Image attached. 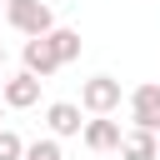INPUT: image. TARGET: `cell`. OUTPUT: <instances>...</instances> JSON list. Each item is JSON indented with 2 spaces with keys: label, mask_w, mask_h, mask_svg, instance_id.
<instances>
[{
  "label": "cell",
  "mask_w": 160,
  "mask_h": 160,
  "mask_svg": "<svg viewBox=\"0 0 160 160\" xmlns=\"http://www.w3.org/2000/svg\"><path fill=\"white\" fill-rule=\"evenodd\" d=\"M5 25L20 35H45L55 30V10L45 0H5Z\"/></svg>",
  "instance_id": "1"
},
{
  "label": "cell",
  "mask_w": 160,
  "mask_h": 160,
  "mask_svg": "<svg viewBox=\"0 0 160 160\" xmlns=\"http://www.w3.org/2000/svg\"><path fill=\"white\" fill-rule=\"evenodd\" d=\"M80 110L90 115H115L120 110V80L115 75H90L80 85Z\"/></svg>",
  "instance_id": "2"
},
{
  "label": "cell",
  "mask_w": 160,
  "mask_h": 160,
  "mask_svg": "<svg viewBox=\"0 0 160 160\" xmlns=\"http://www.w3.org/2000/svg\"><path fill=\"white\" fill-rule=\"evenodd\" d=\"M40 75H30V70H20V75H5L0 80V100H5V110H30V105H40Z\"/></svg>",
  "instance_id": "3"
},
{
  "label": "cell",
  "mask_w": 160,
  "mask_h": 160,
  "mask_svg": "<svg viewBox=\"0 0 160 160\" xmlns=\"http://www.w3.org/2000/svg\"><path fill=\"white\" fill-rule=\"evenodd\" d=\"M130 125L160 130V85H155V80H145V85L130 90Z\"/></svg>",
  "instance_id": "4"
},
{
  "label": "cell",
  "mask_w": 160,
  "mask_h": 160,
  "mask_svg": "<svg viewBox=\"0 0 160 160\" xmlns=\"http://www.w3.org/2000/svg\"><path fill=\"white\" fill-rule=\"evenodd\" d=\"M25 70L30 75H40V80H50L55 70H60V55H55V45H50V30L45 35H25Z\"/></svg>",
  "instance_id": "5"
},
{
  "label": "cell",
  "mask_w": 160,
  "mask_h": 160,
  "mask_svg": "<svg viewBox=\"0 0 160 160\" xmlns=\"http://www.w3.org/2000/svg\"><path fill=\"white\" fill-rule=\"evenodd\" d=\"M80 105L75 100H55V105H45V130L55 135V140H70V135H80Z\"/></svg>",
  "instance_id": "6"
},
{
  "label": "cell",
  "mask_w": 160,
  "mask_h": 160,
  "mask_svg": "<svg viewBox=\"0 0 160 160\" xmlns=\"http://www.w3.org/2000/svg\"><path fill=\"white\" fill-rule=\"evenodd\" d=\"M120 120H110V115H95V120H85L80 125V140L90 145V150H120Z\"/></svg>",
  "instance_id": "7"
},
{
  "label": "cell",
  "mask_w": 160,
  "mask_h": 160,
  "mask_svg": "<svg viewBox=\"0 0 160 160\" xmlns=\"http://www.w3.org/2000/svg\"><path fill=\"white\" fill-rule=\"evenodd\" d=\"M120 160H160L155 130H140V125H130V130L120 135Z\"/></svg>",
  "instance_id": "8"
},
{
  "label": "cell",
  "mask_w": 160,
  "mask_h": 160,
  "mask_svg": "<svg viewBox=\"0 0 160 160\" xmlns=\"http://www.w3.org/2000/svg\"><path fill=\"white\" fill-rule=\"evenodd\" d=\"M50 45H55V55H60V65H70V60H80V30H70V25H55V30H50Z\"/></svg>",
  "instance_id": "9"
},
{
  "label": "cell",
  "mask_w": 160,
  "mask_h": 160,
  "mask_svg": "<svg viewBox=\"0 0 160 160\" xmlns=\"http://www.w3.org/2000/svg\"><path fill=\"white\" fill-rule=\"evenodd\" d=\"M25 160H65V155H60V140L45 135V140H30L25 145Z\"/></svg>",
  "instance_id": "10"
},
{
  "label": "cell",
  "mask_w": 160,
  "mask_h": 160,
  "mask_svg": "<svg viewBox=\"0 0 160 160\" xmlns=\"http://www.w3.org/2000/svg\"><path fill=\"white\" fill-rule=\"evenodd\" d=\"M0 160H25V140L5 125H0Z\"/></svg>",
  "instance_id": "11"
},
{
  "label": "cell",
  "mask_w": 160,
  "mask_h": 160,
  "mask_svg": "<svg viewBox=\"0 0 160 160\" xmlns=\"http://www.w3.org/2000/svg\"><path fill=\"white\" fill-rule=\"evenodd\" d=\"M0 70H5V45H0Z\"/></svg>",
  "instance_id": "12"
},
{
  "label": "cell",
  "mask_w": 160,
  "mask_h": 160,
  "mask_svg": "<svg viewBox=\"0 0 160 160\" xmlns=\"http://www.w3.org/2000/svg\"><path fill=\"white\" fill-rule=\"evenodd\" d=\"M155 145H160V130H155Z\"/></svg>",
  "instance_id": "13"
},
{
  "label": "cell",
  "mask_w": 160,
  "mask_h": 160,
  "mask_svg": "<svg viewBox=\"0 0 160 160\" xmlns=\"http://www.w3.org/2000/svg\"><path fill=\"white\" fill-rule=\"evenodd\" d=\"M0 115H5V100H0Z\"/></svg>",
  "instance_id": "14"
},
{
  "label": "cell",
  "mask_w": 160,
  "mask_h": 160,
  "mask_svg": "<svg viewBox=\"0 0 160 160\" xmlns=\"http://www.w3.org/2000/svg\"><path fill=\"white\" fill-rule=\"evenodd\" d=\"M0 20H5V10H0Z\"/></svg>",
  "instance_id": "15"
}]
</instances>
